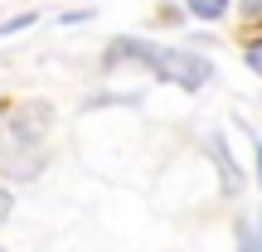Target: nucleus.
Masks as SVG:
<instances>
[{
  "label": "nucleus",
  "mask_w": 262,
  "mask_h": 252,
  "mask_svg": "<svg viewBox=\"0 0 262 252\" xmlns=\"http://www.w3.org/2000/svg\"><path fill=\"white\" fill-rule=\"evenodd\" d=\"M88 19H93V15H88V10H68V15L58 19V25H88Z\"/></svg>",
  "instance_id": "nucleus-6"
},
{
  "label": "nucleus",
  "mask_w": 262,
  "mask_h": 252,
  "mask_svg": "<svg viewBox=\"0 0 262 252\" xmlns=\"http://www.w3.org/2000/svg\"><path fill=\"white\" fill-rule=\"evenodd\" d=\"M122 58H136V63L156 68V78L185 87V93L204 87L209 73H214L199 54H185V49H160V44H146V39H117V44L107 49V63H122Z\"/></svg>",
  "instance_id": "nucleus-2"
},
{
  "label": "nucleus",
  "mask_w": 262,
  "mask_h": 252,
  "mask_svg": "<svg viewBox=\"0 0 262 252\" xmlns=\"http://www.w3.org/2000/svg\"><path fill=\"white\" fill-rule=\"evenodd\" d=\"M34 25V10H25V15H15V19H5V25H0V39L5 34H19V29H29Z\"/></svg>",
  "instance_id": "nucleus-5"
},
{
  "label": "nucleus",
  "mask_w": 262,
  "mask_h": 252,
  "mask_svg": "<svg viewBox=\"0 0 262 252\" xmlns=\"http://www.w3.org/2000/svg\"><path fill=\"white\" fill-rule=\"evenodd\" d=\"M257 175H262V146H257Z\"/></svg>",
  "instance_id": "nucleus-8"
},
{
  "label": "nucleus",
  "mask_w": 262,
  "mask_h": 252,
  "mask_svg": "<svg viewBox=\"0 0 262 252\" xmlns=\"http://www.w3.org/2000/svg\"><path fill=\"white\" fill-rule=\"evenodd\" d=\"M209 155H214L219 175H224V189H228V194H238V189H243V170H238V160L224 150V141H219V136H209Z\"/></svg>",
  "instance_id": "nucleus-3"
},
{
  "label": "nucleus",
  "mask_w": 262,
  "mask_h": 252,
  "mask_svg": "<svg viewBox=\"0 0 262 252\" xmlns=\"http://www.w3.org/2000/svg\"><path fill=\"white\" fill-rule=\"evenodd\" d=\"M189 5V15H199V19H224L228 15V0H185Z\"/></svg>",
  "instance_id": "nucleus-4"
},
{
  "label": "nucleus",
  "mask_w": 262,
  "mask_h": 252,
  "mask_svg": "<svg viewBox=\"0 0 262 252\" xmlns=\"http://www.w3.org/2000/svg\"><path fill=\"white\" fill-rule=\"evenodd\" d=\"M257 252H262V247H257Z\"/></svg>",
  "instance_id": "nucleus-9"
},
{
  "label": "nucleus",
  "mask_w": 262,
  "mask_h": 252,
  "mask_svg": "<svg viewBox=\"0 0 262 252\" xmlns=\"http://www.w3.org/2000/svg\"><path fill=\"white\" fill-rule=\"evenodd\" d=\"M49 136H54V107L49 102H15L0 112V175L34 179L49 165Z\"/></svg>",
  "instance_id": "nucleus-1"
},
{
  "label": "nucleus",
  "mask_w": 262,
  "mask_h": 252,
  "mask_svg": "<svg viewBox=\"0 0 262 252\" xmlns=\"http://www.w3.org/2000/svg\"><path fill=\"white\" fill-rule=\"evenodd\" d=\"M10 209H15V199H10V189H0V223L10 218Z\"/></svg>",
  "instance_id": "nucleus-7"
}]
</instances>
